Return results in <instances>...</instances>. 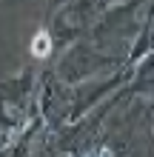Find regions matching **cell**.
Listing matches in <instances>:
<instances>
[{"label":"cell","mask_w":154,"mask_h":157,"mask_svg":"<svg viewBox=\"0 0 154 157\" xmlns=\"http://www.w3.org/2000/svg\"><path fill=\"white\" fill-rule=\"evenodd\" d=\"M54 52H57V43H54L51 29H49V26L37 29V32H34V37H32V43H29V54H32L34 60H49Z\"/></svg>","instance_id":"cell-3"},{"label":"cell","mask_w":154,"mask_h":157,"mask_svg":"<svg viewBox=\"0 0 154 157\" xmlns=\"http://www.w3.org/2000/svg\"><path fill=\"white\" fill-rule=\"evenodd\" d=\"M9 140H12V134H3V132H0V149H3V146H6Z\"/></svg>","instance_id":"cell-5"},{"label":"cell","mask_w":154,"mask_h":157,"mask_svg":"<svg viewBox=\"0 0 154 157\" xmlns=\"http://www.w3.org/2000/svg\"><path fill=\"white\" fill-rule=\"evenodd\" d=\"M123 57H117V54L100 49L94 40H77L71 43L66 52H60V60L57 66H54V75H57L66 86H80V83L86 80H94V77H103V75H111L123 66Z\"/></svg>","instance_id":"cell-1"},{"label":"cell","mask_w":154,"mask_h":157,"mask_svg":"<svg viewBox=\"0 0 154 157\" xmlns=\"http://www.w3.org/2000/svg\"><path fill=\"white\" fill-rule=\"evenodd\" d=\"M37 112L49 128H66L71 114V86H66L57 75L43 71L37 89Z\"/></svg>","instance_id":"cell-2"},{"label":"cell","mask_w":154,"mask_h":157,"mask_svg":"<svg viewBox=\"0 0 154 157\" xmlns=\"http://www.w3.org/2000/svg\"><path fill=\"white\" fill-rule=\"evenodd\" d=\"M63 3H69V0H49V12L54 14V12H57V9H60Z\"/></svg>","instance_id":"cell-4"}]
</instances>
